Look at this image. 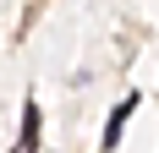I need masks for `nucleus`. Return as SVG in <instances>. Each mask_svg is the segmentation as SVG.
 Instances as JSON below:
<instances>
[{
    "mask_svg": "<svg viewBox=\"0 0 159 153\" xmlns=\"http://www.w3.org/2000/svg\"><path fill=\"white\" fill-rule=\"evenodd\" d=\"M33 148H39V104H22V137L11 153H33Z\"/></svg>",
    "mask_w": 159,
    "mask_h": 153,
    "instance_id": "1",
    "label": "nucleus"
},
{
    "mask_svg": "<svg viewBox=\"0 0 159 153\" xmlns=\"http://www.w3.org/2000/svg\"><path fill=\"white\" fill-rule=\"evenodd\" d=\"M132 109H137V93H132V98H121V109L110 115V126H104V153H110L115 142H121V126L132 120Z\"/></svg>",
    "mask_w": 159,
    "mask_h": 153,
    "instance_id": "2",
    "label": "nucleus"
}]
</instances>
